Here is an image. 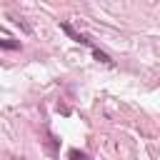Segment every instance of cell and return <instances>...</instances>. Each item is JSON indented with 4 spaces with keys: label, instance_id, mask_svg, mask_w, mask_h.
<instances>
[{
    "label": "cell",
    "instance_id": "7a4b0ae2",
    "mask_svg": "<svg viewBox=\"0 0 160 160\" xmlns=\"http://www.w3.org/2000/svg\"><path fill=\"white\" fill-rule=\"evenodd\" d=\"M68 158H70V160H92L88 152H82V150H78V148H70V150H68Z\"/></svg>",
    "mask_w": 160,
    "mask_h": 160
},
{
    "label": "cell",
    "instance_id": "6da1fadb",
    "mask_svg": "<svg viewBox=\"0 0 160 160\" xmlns=\"http://www.w3.org/2000/svg\"><path fill=\"white\" fill-rule=\"evenodd\" d=\"M60 28H62V32H68V35H70L75 42H82V45H88L90 50L95 48V45L90 42V38H88V35H82V32H78V30H72V25H68V22H60Z\"/></svg>",
    "mask_w": 160,
    "mask_h": 160
},
{
    "label": "cell",
    "instance_id": "3957f363",
    "mask_svg": "<svg viewBox=\"0 0 160 160\" xmlns=\"http://www.w3.org/2000/svg\"><path fill=\"white\" fill-rule=\"evenodd\" d=\"M92 55H95V58H98V60H100L102 65H112V60H110V55H108V52H102L100 48H92Z\"/></svg>",
    "mask_w": 160,
    "mask_h": 160
},
{
    "label": "cell",
    "instance_id": "277c9868",
    "mask_svg": "<svg viewBox=\"0 0 160 160\" xmlns=\"http://www.w3.org/2000/svg\"><path fill=\"white\" fill-rule=\"evenodd\" d=\"M0 48H5V50H20V42H15L10 38H2L0 40Z\"/></svg>",
    "mask_w": 160,
    "mask_h": 160
}]
</instances>
